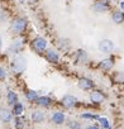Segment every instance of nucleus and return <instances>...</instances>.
Instances as JSON below:
<instances>
[{"label":"nucleus","instance_id":"1","mask_svg":"<svg viewBox=\"0 0 124 129\" xmlns=\"http://www.w3.org/2000/svg\"><path fill=\"white\" fill-rule=\"evenodd\" d=\"M27 67V62H25V58L22 57V56H18L14 58L13 63H12V69L14 70V72H23Z\"/></svg>","mask_w":124,"mask_h":129},{"label":"nucleus","instance_id":"2","mask_svg":"<svg viewBox=\"0 0 124 129\" xmlns=\"http://www.w3.org/2000/svg\"><path fill=\"white\" fill-rule=\"evenodd\" d=\"M32 48L36 52H42V51H44L47 48V41L44 38H42V37H37L32 42Z\"/></svg>","mask_w":124,"mask_h":129},{"label":"nucleus","instance_id":"3","mask_svg":"<svg viewBox=\"0 0 124 129\" xmlns=\"http://www.w3.org/2000/svg\"><path fill=\"white\" fill-rule=\"evenodd\" d=\"M25 28H27V20H25V19L19 18V19H15V20L12 23V29H13V32H15V33H22V32L25 30Z\"/></svg>","mask_w":124,"mask_h":129},{"label":"nucleus","instance_id":"4","mask_svg":"<svg viewBox=\"0 0 124 129\" xmlns=\"http://www.w3.org/2000/svg\"><path fill=\"white\" fill-rule=\"evenodd\" d=\"M99 51L103 52V53H110L113 49H114V43L110 41V39H103L100 41L99 43Z\"/></svg>","mask_w":124,"mask_h":129},{"label":"nucleus","instance_id":"5","mask_svg":"<svg viewBox=\"0 0 124 129\" xmlns=\"http://www.w3.org/2000/svg\"><path fill=\"white\" fill-rule=\"evenodd\" d=\"M92 9L96 12V13H104L109 9V4L106 0H99V2H96L94 5H92Z\"/></svg>","mask_w":124,"mask_h":129},{"label":"nucleus","instance_id":"6","mask_svg":"<svg viewBox=\"0 0 124 129\" xmlns=\"http://www.w3.org/2000/svg\"><path fill=\"white\" fill-rule=\"evenodd\" d=\"M75 101H76V99H75L74 96H71V95H66V96H64V98H62V100H61V104L64 105L65 108L70 109V108H72V106L75 105Z\"/></svg>","mask_w":124,"mask_h":129},{"label":"nucleus","instance_id":"7","mask_svg":"<svg viewBox=\"0 0 124 129\" xmlns=\"http://www.w3.org/2000/svg\"><path fill=\"white\" fill-rule=\"evenodd\" d=\"M46 59H47L48 62H53V63H56V62H58L59 56H58V53H57L56 51H53V49H48V51L46 52Z\"/></svg>","mask_w":124,"mask_h":129},{"label":"nucleus","instance_id":"8","mask_svg":"<svg viewBox=\"0 0 124 129\" xmlns=\"http://www.w3.org/2000/svg\"><path fill=\"white\" fill-rule=\"evenodd\" d=\"M12 120V113L7 109H0V121L9 123Z\"/></svg>","mask_w":124,"mask_h":129},{"label":"nucleus","instance_id":"9","mask_svg":"<svg viewBox=\"0 0 124 129\" xmlns=\"http://www.w3.org/2000/svg\"><path fill=\"white\" fill-rule=\"evenodd\" d=\"M90 100L95 104H100L104 101V95L100 92V91H94L91 95H90Z\"/></svg>","mask_w":124,"mask_h":129},{"label":"nucleus","instance_id":"10","mask_svg":"<svg viewBox=\"0 0 124 129\" xmlns=\"http://www.w3.org/2000/svg\"><path fill=\"white\" fill-rule=\"evenodd\" d=\"M52 121L56 123V124H62V123L65 121V115H64V113L56 111V113L52 115Z\"/></svg>","mask_w":124,"mask_h":129},{"label":"nucleus","instance_id":"11","mask_svg":"<svg viewBox=\"0 0 124 129\" xmlns=\"http://www.w3.org/2000/svg\"><path fill=\"white\" fill-rule=\"evenodd\" d=\"M111 19H113V22L114 23H116V24H120V23H123L124 22V13L123 12H114L113 13V17H111Z\"/></svg>","mask_w":124,"mask_h":129},{"label":"nucleus","instance_id":"12","mask_svg":"<svg viewBox=\"0 0 124 129\" xmlns=\"http://www.w3.org/2000/svg\"><path fill=\"white\" fill-rule=\"evenodd\" d=\"M113 64H114L113 59H110V58H106V59H103V61L100 62V67H101L103 70H106V71H109V70H111V69H113Z\"/></svg>","mask_w":124,"mask_h":129},{"label":"nucleus","instance_id":"13","mask_svg":"<svg viewBox=\"0 0 124 129\" xmlns=\"http://www.w3.org/2000/svg\"><path fill=\"white\" fill-rule=\"evenodd\" d=\"M79 86L82 87V89H85V90H89V89H91L94 86V82L91 80H89V79H81L79 81Z\"/></svg>","mask_w":124,"mask_h":129},{"label":"nucleus","instance_id":"14","mask_svg":"<svg viewBox=\"0 0 124 129\" xmlns=\"http://www.w3.org/2000/svg\"><path fill=\"white\" fill-rule=\"evenodd\" d=\"M32 120L36 121V123H42L44 120V114L39 110H36L32 113Z\"/></svg>","mask_w":124,"mask_h":129},{"label":"nucleus","instance_id":"15","mask_svg":"<svg viewBox=\"0 0 124 129\" xmlns=\"http://www.w3.org/2000/svg\"><path fill=\"white\" fill-rule=\"evenodd\" d=\"M25 96H27V99H28L29 101H37V99H38L37 91H33V90H28V91L25 92Z\"/></svg>","mask_w":124,"mask_h":129},{"label":"nucleus","instance_id":"16","mask_svg":"<svg viewBox=\"0 0 124 129\" xmlns=\"http://www.w3.org/2000/svg\"><path fill=\"white\" fill-rule=\"evenodd\" d=\"M17 101H18L17 94L13 92V91H9V92H8V103H9V105H14Z\"/></svg>","mask_w":124,"mask_h":129},{"label":"nucleus","instance_id":"17","mask_svg":"<svg viewBox=\"0 0 124 129\" xmlns=\"http://www.w3.org/2000/svg\"><path fill=\"white\" fill-rule=\"evenodd\" d=\"M37 103L39 105H42V106H48L51 104V99L47 98V96H42V98H38L37 99Z\"/></svg>","mask_w":124,"mask_h":129},{"label":"nucleus","instance_id":"18","mask_svg":"<svg viewBox=\"0 0 124 129\" xmlns=\"http://www.w3.org/2000/svg\"><path fill=\"white\" fill-rule=\"evenodd\" d=\"M13 113H14L15 115H20V114L23 113V105H22L20 103H15V104L13 105Z\"/></svg>","mask_w":124,"mask_h":129},{"label":"nucleus","instance_id":"19","mask_svg":"<svg viewBox=\"0 0 124 129\" xmlns=\"http://www.w3.org/2000/svg\"><path fill=\"white\" fill-rule=\"evenodd\" d=\"M22 46H23V42L18 39V41H15V42H14L13 47H10V51L13 49V52H18V51L20 49V47H22Z\"/></svg>","mask_w":124,"mask_h":129},{"label":"nucleus","instance_id":"20","mask_svg":"<svg viewBox=\"0 0 124 129\" xmlns=\"http://www.w3.org/2000/svg\"><path fill=\"white\" fill-rule=\"evenodd\" d=\"M69 129H81V125H80L79 121L71 120V121L69 123Z\"/></svg>","mask_w":124,"mask_h":129},{"label":"nucleus","instance_id":"21","mask_svg":"<svg viewBox=\"0 0 124 129\" xmlns=\"http://www.w3.org/2000/svg\"><path fill=\"white\" fill-rule=\"evenodd\" d=\"M114 79H115L116 82H119V84H124V74H123V72H116Z\"/></svg>","mask_w":124,"mask_h":129},{"label":"nucleus","instance_id":"22","mask_svg":"<svg viewBox=\"0 0 124 129\" xmlns=\"http://www.w3.org/2000/svg\"><path fill=\"white\" fill-rule=\"evenodd\" d=\"M99 120H100V125L103 126V129H108V128H110V124H109V121H108L106 118H100Z\"/></svg>","mask_w":124,"mask_h":129},{"label":"nucleus","instance_id":"23","mask_svg":"<svg viewBox=\"0 0 124 129\" xmlns=\"http://www.w3.org/2000/svg\"><path fill=\"white\" fill-rule=\"evenodd\" d=\"M86 58H87L86 52H85V51H82V49H80V51H79V61H81V59H82V62H84Z\"/></svg>","mask_w":124,"mask_h":129},{"label":"nucleus","instance_id":"24","mask_svg":"<svg viewBox=\"0 0 124 129\" xmlns=\"http://www.w3.org/2000/svg\"><path fill=\"white\" fill-rule=\"evenodd\" d=\"M15 126H17V129H22V128L24 126L23 119H20V118H17V119H15Z\"/></svg>","mask_w":124,"mask_h":129},{"label":"nucleus","instance_id":"25","mask_svg":"<svg viewBox=\"0 0 124 129\" xmlns=\"http://www.w3.org/2000/svg\"><path fill=\"white\" fill-rule=\"evenodd\" d=\"M82 118H87V119H94V118H96L95 115H92V114H82Z\"/></svg>","mask_w":124,"mask_h":129},{"label":"nucleus","instance_id":"26","mask_svg":"<svg viewBox=\"0 0 124 129\" xmlns=\"http://www.w3.org/2000/svg\"><path fill=\"white\" fill-rule=\"evenodd\" d=\"M3 77H5V71L0 67V79H3Z\"/></svg>","mask_w":124,"mask_h":129},{"label":"nucleus","instance_id":"27","mask_svg":"<svg viewBox=\"0 0 124 129\" xmlns=\"http://www.w3.org/2000/svg\"><path fill=\"white\" fill-rule=\"evenodd\" d=\"M87 129H99V128H98L96 125H90V126H89Z\"/></svg>","mask_w":124,"mask_h":129},{"label":"nucleus","instance_id":"28","mask_svg":"<svg viewBox=\"0 0 124 129\" xmlns=\"http://www.w3.org/2000/svg\"><path fill=\"white\" fill-rule=\"evenodd\" d=\"M120 9L124 10V2H120Z\"/></svg>","mask_w":124,"mask_h":129},{"label":"nucleus","instance_id":"29","mask_svg":"<svg viewBox=\"0 0 124 129\" xmlns=\"http://www.w3.org/2000/svg\"><path fill=\"white\" fill-rule=\"evenodd\" d=\"M2 46H3V39H2V37H0V48H2Z\"/></svg>","mask_w":124,"mask_h":129}]
</instances>
